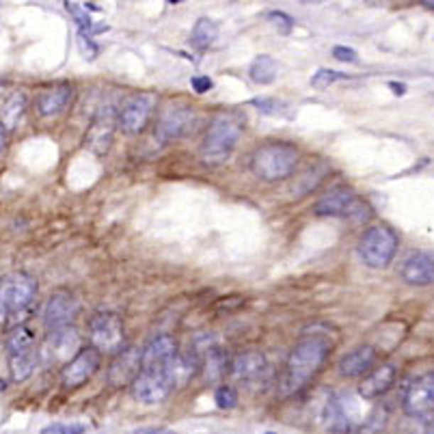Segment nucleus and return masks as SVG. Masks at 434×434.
I'll list each match as a JSON object with an SVG mask.
<instances>
[{"mask_svg":"<svg viewBox=\"0 0 434 434\" xmlns=\"http://www.w3.org/2000/svg\"><path fill=\"white\" fill-rule=\"evenodd\" d=\"M331 350H333V344L329 337L318 335V333L305 335L292 348L286 361V367L281 374V391L286 396H292L305 389L320 374V369L327 365Z\"/></svg>","mask_w":434,"mask_h":434,"instance_id":"nucleus-1","label":"nucleus"},{"mask_svg":"<svg viewBox=\"0 0 434 434\" xmlns=\"http://www.w3.org/2000/svg\"><path fill=\"white\" fill-rule=\"evenodd\" d=\"M298 160H300V151L296 145L288 141H270L259 145L251 153L249 167L259 180L268 184H277L296 173Z\"/></svg>","mask_w":434,"mask_h":434,"instance_id":"nucleus-2","label":"nucleus"},{"mask_svg":"<svg viewBox=\"0 0 434 434\" xmlns=\"http://www.w3.org/2000/svg\"><path fill=\"white\" fill-rule=\"evenodd\" d=\"M242 130H244V124L240 117L236 115H216L207 130H205V136L201 141V160L203 165L207 167H221L229 160L232 151L236 149L240 136H242Z\"/></svg>","mask_w":434,"mask_h":434,"instance_id":"nucleus-3","label":"nucleus"},{"mask_svg":"<svg viewBox=\"0 0 434 434\" xmlns=\"http://www.w3.org/2000/svg\"><path fill=\"white\" fill-rule=\"evenodd\" d=\"M400 246V238L396 234L394 227L385 225V223H378L367 227L357 244V253L361 257V261L374 270H383L387 268Z\"/></svg>","mask_w":434,"mask_h":434,"instance_id":"nucleus-4","label":"nucleus"},{"mask_svg":"<svg viewBox=\"0 0 434 434\" xmlns=\"http://www.w3.org/2000/svg\"><path fill=\"white\" fill-rule=\"evenodd\" d=\"M89 342L99 354H119L126 346L124 320L115 311H97L89 320Z\"/></svg>","mask_w":434,"mask_h":434,"instance_id":"nucleus-5","label":"nucleus"},{"mask_svg":"<svg viewBox=\"0 0 434 434\" xmlns=\"http://www.w3.org/2000/svg\"><path fill=\"white\" fill-rule=\"evenodd\" d=\"M197 115L188 104L182 102H171L162 108L156 121V139L160 143H171L182 136H186L195 128Z\"/></svg>","mask_w":434,"mask_h":434,"instance_id":"nucleus-6","label":"nucleus"},{"mask_svg":"<svg viewBox=\"0 0 434 434\" xmlns=\"http://www.w3.org/2000/svg\"><path fill=\"white\" fill-rule=\"evenodd\" d=\"M130 391H132V398L141 404H160L175 391V387L167 367H153V369H141Z\"/></svg>","mask_w":434,"mask_h":434,"instance_id":"nucleus-7","label":"nucleus"},{"mask_svg":"<svg viewBox=\"0 0 434 434\" xmlns=\"http://www.w3.org/2000/svg\"><path fill=\"white\" fill-rule=\"evenodd\" d=\"M80 335L74 327H65L59 331H50L39 348V359L45 365L54 363H70L80 350Z\"/></svg>","mask_w":434,"mask_h":434,"instance_id":"nucleus-8","label":"nucleus"},{"mask_svg":"<svg viewBox=\"0 0 434 434\" xmlns=\"http://www.w3.org/2000/svg\"><path fill=\"white\" fill-rule=\"evenodd\" d=\"M37 294V279L28 273H11L0 279V303L7 311H22Z\"/></svg>","mask_w":434,"mask_h":434,"instance_id":"nucleus-9","label":"nucleus"},{"mask_svg":"<svg viewBox=\"0 0 434 434\" xmlns=\"http://www.w3.org/2000/svg\"><path fill=\"white\" fill-rule=\"evenodd\" d=\"M156 108V95L153 93H141V95H134L130 97L119 111V117H117V124H119V130L124 134H141L149 119H151V113Z\"/></svg>","mask_w":434,"mask_h":434,"instance_id":"nucleus-10","label":"nucleus"},{"mask_svg":"<svg viewBox=\"0 0 434 434\" xmlns=\"http://www.w3.org/2000/svg\"><path fill=\"white\" fill-rule=\"evenodd\" d=\"M102 365V354L95 348H82L67 365L61 369V385L67 391L80 389L91 381V376L99 369Z\"/></svg>","mask_w":434,"mask_h":434,"instance_id":"nucleus-11","label":"nucleus"},{"mask_svg":"<svg viewBox=\"0 0 434 434\" xmlns=\"http://www.w3.org/2000/svg\"><path fill=\"white\" fill-rule=\"evenodd\" d=\"M141 369H143V350H139L136 346H128L111 361V367H108V374H106V383L113 389H124L128 385L132 387Z\"/></svg>","mask_w":434,"mask_h":434,"instance_id":"nucleus-12","label":"nucleus"},{"mask_svg":"<svg viewBox=\"0 0 434 434\" xmlns=\"http://www.w3.org/2000/svg\"><path fill=\"white\" fill-rule=\"evenodd\" d=\"M78 313H80V303L74 294L65 290L54 292L43 307V324H45L48 333L72 327V322L76 320Z\"/></svg>","mask_w":434,"mask_h":434,"instance_id":"nucleus-13","label":"nucleus"},{"mask_svg":"<svg viewBox=\"0 0 434 434\" xmlns=\"http://www.w3.org/2000/svg\"><path fill=\"white\" fill-rule=\"evenodd\" d=\"M402 408L411 417H425L434 411V371L423 374L406 389Z\"/></svg>","mask_w":434,"mask_h":434,"instance_id":"nucleus-14","label":"nucleus"},{"mask_svg":"<svg viewBox=\"0 0 434 434\" xmlns=\"http://www.w3.org/2000/svg\"><path fill=\"white\" fill-rule=\"evenodd\" d=\"M400 277L415 288L434 286V251H413L400 266Z\"/></svg>","mask_w":434,"mask_h":434,"instance_id":"nucleus-15","label":"nucleus"},{"mask_svg":"<svg viewBox=\"0 0 434 434\" xmlns=\"http://www.w3.org/2000/svg\"><path fill=\"white\" fill-rule=\"evenodd\" d=\"M357 199H359V195L350 186L333 188L322 199H318V203L313 205V214L322 216V219H337V216L340 219H346Z\"/></svg>","mask_w":434,"mask_h":434,"instance_id":"nucleus-16","label":"nucleus"},{"mask_svg":"<svg viewBox=\"0 0 434 434\" xmlns=\"http://www.w3.org/2000/svg\"><path fill=\"white\" fill-rule=\"evenodd\" d=\"M117 117H119V113H115L113 108H104V111H99L95 115V119L87 132V143L95 153H106L108 147H111L113 136H115V128H119Z\"/></svg>","mask_w":434,"mask_h":434,"instance_id":"nucleus-17","label":"nucleus"},{"mask_svg":"<svg viewBox=\"0 0 434 434\" xmlns=\"http://www.w3.org/2000/svg\"><path fill=\"white\" fill-rule=\"evenodd\" d=\"M74 97V87L63 82V85H54L45 91H41L35 99V108L39 117L43 119H52V117H59L65 108L70 106Z\"/></svg>","mask_w":434,"mask_h":434,"instance_id":"nucleus-18","label":"nucleus"},{"mask_svg":"<svg viewBox=\"0 0 434 434\" xmlns=\"http://www.w3.org/2000/svg\"><path fill=\"white\" fill-rule=\"evenodd\" d=\"M318 421L324 430L329 432H348L352 425V419L346 411V404L340 396L333 391L327 394V398L322 400L320 411H318Z\"/></svg>","mask_w":434,"mask_h":434,"instance_id":"nucleus-19","label":"nucleus"},{"mask_svg":"<svg viewBox=\"0 0 434 434\" xmlns=\"http://www.w3.org/2000/svg\"><path fill=\"white\" fill-rule=\"evenodd\" d=\"M396 378H398V367L391 365V363H385L381 367H376L371 369L363 381L359 385V396L363 400H371V398H378V396H383L387 394L394 383H396Z\"/></svg>","mask_w":434,"mask_h":434,"instance_id":"nucleus-20","label":"nucleus"},{"mask_svg":"<svg viewBox=\"0 0 434 434\" xmlns=\"http://www.w3.org/2000/svg\"><path fill=\"white\" fill-rule=\"evenodd\" d=\"M266 354L259 352V350H244L240 354H236L229 363V376L234 381H255L259 378L264 371H266Z\"/></svg>","mask_w":434,"mask_h":434,"instance_id":"nucleus-21","label":"nucleus"},{"mask_svg":"<svg viewBox=\"0 0 434 434\" xmlns=\"http://www.w3.org/2000/svg\"><path fill=\"white\" fill-rule=\"evenodd\" d=\"M178 352V342L171 335H158L143 348V369L167 367Z\"/></svg>","mask_w":434,"mask_h":434,"instance_id":"nucleus-22","label":"nucleus"},{"mask_svg":"<svg viewBox=\"0 0 434 434\" xmlns=\"http://www.w3.org/2000/svg\"><path fill=\"white\" fill-rule=\"evenodd\" d=\"M376 350L369 344H363L354 350H350L348 354H344V359L340 361V374L344 378H357V376H367L374 369L376 363Z\"/></svg>","mask_w":434,"mask_h":434,"instance_id":"nucleus-23","label":"nucleus"},{"mask_svg":"<svg viewBox=\"0 0 434 434\" xmlns=\"http://www.w3.org/2000/svg\"><path fill=\"white\" fill-rule=\"evenodd\" d=\"M39 352L37 350H26V352H11L9 354V376L13 383H24L26 378L33 374L37 365Z\"/></svg>","mask_w":434,"mask_h":434,"instance_id":"nucleus-24","label":"nucleus"},{"mask_svg":"<svg viewBox=\"0 0 434 434\" xmlns=\"http://www.w3.org/2000/svg\"><path fill=\"white\" fill-rule=\"evenodd\" d=\"M26 102H28V97H26L24 91L11 93L3 104V111H0V124H3L7 130H13L20 124L24 111H26Z\"/></svg>","mask_w":434,"mask_h":434,"instance_id":"nucleus-25","label":"nucleus"},{"mask_svg":"<svg viewBox=\"0 0 434 434\" xmlns=\"http://www.w3.org/2000/svg\"><path fill=\"white\" fill-rule=\"evenodd\" d=\"M277 72H279V63H277L273 57H268V54H259V57H255L253 63H251V67H249V76H251V80L257 82V85H270V82H275Z\"/></svg>","mask_w":434,"mask_h":434,"instance_id":"nucleus-26","label":"nucleus"},{"mask_svg":"<svg viewBox=\"0 0 434 434\" xmlns=\"http://www.w3.org/2000/svg\"><path fill=\"white\" fill-rule=\"evenodd\" d=\"M201 374L207 378L210 383L219 381V378H223L227 374V359H225V352L221 348H212L203 354L201 359Z\"/></svg>","mask_w":434,"mask_h":434,"instance_id":"nucleus-27","label":"nucleus"},{"mask_svg":"<svg viewBox=\"0 0 434 434\" xmlns=\"http://www.w3.org/2000/svg\"><path fill=\"white\" fill-rule=\"evenodd\" d=\"M216 37H219V26H216V22H212L210 18H199L190 33V45L195 50H207L216 41Z\"/></svg>","mask_w":434,"mask_h":434,"instance_id":"nucleus-28","label":"nucleus"},{"mask_svg":"<svg viewBox=\"0 0 434 434\" xmlns=\"http://www.w3.org/2000/svg\"><path fill=\"white\" fill-rule=\"evenodd\" d=\"M26 350H37L35 348V333L28 327H18L7 337V354H11V352H26Z\"/></svg>","mask_w":434,"mask_h":434,"instance_id":"nucleus-29","label":"nucleus"},{"mask_svg":"<svg viewBox=\"0 0 434 434\" xmlns=\"http://www.w3.org/2000/svg\"><path fill=\"white\" fill-rule=\"evenodd\" d=\"M67 11L72 13L76 26H78V33L80 35H91V28H93V22L89 18V7L87 5H80V3H65Z\"/></svg>","mask_w":434,"mask_h":434,"instance_id":"nucleus-30","label":"nucleus"},{"mask_svg":"<svg viewBox=\"0 0 434 434\" xmlns=\"http://www.w3.org/2000/svg\"><path fill=\"white\" fill-rule=\"evenodd\" d=\"M350 76L348 74H342V72H335V70H318L313 76H311V87L315 89H327L340 80H348Z\"/></svg>","mask_w":434,"mask_h":434,"instance_id":"nucleus-31","label":"nucleus"},{"mask_svg":"<svg viewBox=\"0 0 434 434\" xmlns=\"http://www.w3.org/2000/svg\"><path fill=\"white\" fill-rule=\"evenodd\" d=\"M214 400H216V406H219L221 411H232V408L238 406V394L229 385H221L219 389H216Z\"/></svg>","mask_w":434,"mask_h":434,"instance_id":"nucleus-32","label":"nucleus"},{"mask_svg":"<svg viewBox=\"0 0 434 434\" xmlns=\"http://www.w3.org/2000/svg\"><path fill=\"white\" fill-rule=\"evenodd\" d=\"M41 434H87L85 423H52L41 430Z\"/></svg>","mask_w":434,"mask_h":434,"instance_id":"nucleus-33","label":"nucleus"},{"mask_svg":"<svg viewBox=\"0 0 434 434\" xmlns=\"http://www.w3.org/2000/svg\"><path fill=\"white\" fill-rule=\"evenodd\" d=\"M251 106H255L257 111H261L264 115H277L283 108V104L279 99H273V97H255V99H251Z\"/></svg>","mask_w":434,"mask_h":434,"instance_id":"nucleus-34","label":"nucleus"},{"mask_svg":"<svg viewBox=\"0 0 434 434\" xmlns=\"http://www.w3.org/2000/svg\"><path fill=\"white\" fill-rule=\"evenodd\" d=\"M266 20L273 22L283 35H288L294 26V20L286 13V11H266Z\"/></svg>","mask_w":434,"mask_h":434,"instance_id":"nucleus-35","label":"nucleus"},{"mask_svg":"<svg viewBox=\"0 0 434 434\" xmlns=\"http://www.w3.org/2000/svg\"><path fill=\"white\" fill-rule=\"evenodd\" d=\"M333 59L340 61V63H354L359 57H357V52L348 45H335L333 48Z\"/></svg>","mask_w":434,"mask_h":434,"instance_id":"nucleus-36","label":"nucleus"},{"mask_svg":"<svg viewBox=\"0 0 434 434\" xmlns=\"http://www.w3.org/2000/svg\"><path fill=\"white\" fill-rule=\"evenodd\" d=\"M78 45H80V50H82V54L87 59H93L95 54H97V45L91 41V37H87V35H80L78 33Z\"/></svg>","mask_w":434,"mask_h":434,"instance_id":"nucleus-37","label":"nucleus"},{"mask_svg":"<svg viewBox=\"0 0 434 434\" xmlns=\"http://www.w3.org/2000/svg\"><path fill=\"white\" fill-rule=\"evenodd\" d=\"M190 87H192V91H197V93H205V91H210V89L214 87V82H212L210 76H192V78H190Z\"/></svg>","mask_w":434,"mask_h":434,"instance_id":"nucleus-38","label":"nucleus"},{"mask_svg":"<svg viewBox=\"0 0 434 434\" xmlns=\"http://www.w3.org/2000/svg\"><path fill=\"white\" fill-rule=\"evenodd\" d=\"M7 132H9V130H7L3 124H0V153H3V151L7 149V136H9Z\"/></svg>","mask_w":434,"mask_h":434,"instance_id":"nucleus-39","label":"nucleus"},{"mask_svg":"<svg viewBox=\"0 0 434 434\" xmlns=\"http://www.w3.org/2000/svg\"><path fill=\"white\" fill-rule=\"evenodd\" d=\"M136 434H173L169 428H147V430H141Z\"/></svg>","mask_w":434,"mask_h":434,"instance_id":"nucleus-40","label":"nucleus"},{"mask_svg":"<svg viewBox=\"0 0 434 434\" xmlns=\"http://www.w3.org/2000/svg\"><path fill=\"white\" fill-rule=\"evenodd\" d=\"M5 320H7V309L3 303H0V324H5Z\"/></svg>","mask_w":434,"mask_h":434,"instance_id":"nucleus-41","label":"nucleus"},{"mask_svg":"<svg viewBox=\"0 0 434 434\" xmlns=\"http://www.w3.org/2000/svg\"><path fill=\"white\" fill-rule=\"evenodd\" d=\"M423 7L430 9V11H434V3H430V0H428V3H423Z\"/></svg>","mask_w":434,"mask_h":434,"instance_id":"nucleus-42","label":"nucleus"},{"mask_svg":"<svg viewBox=\"0 0 434 434\" xmlns=\"http://www.w3.org/2000/svg\"><path fill=\"white\" fill-rule=\"evenodd\" d=\"M3 87H5V85H3V82H0V93H3Z\"/></svg>","mask_w":434,"mask_h":434,"instance_id":"nucleus-43","label":"nucleus"},{"mask_svg":"<svg viewBox=\"0 0 434 434\" xmlns=\"http://www.w3.org/2000/svg\"><path fill=\"white\" fill-rule=\"evenodd\" d=\"M266 434H275V432H266Z\"/></svg>","mask_w":434,"mask_h":434,"instance_id":"nucleus-44","label":"nucleus"}]
</instances>
